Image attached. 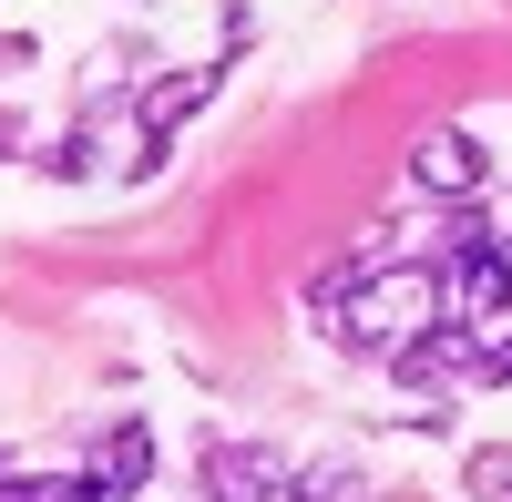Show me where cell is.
Here are the masks:
<instances>
[{
    "mask_svg": "<svg viewBox=\"0 0 512 502\" xmlns=\"http://www.w3.org/2000/svg\"><path fill=\"white\" fill-rule=\"evenodd\" d=\"M472 482H482V502H512V451H482Z\"/></svg>",
    "mask_w": 512,
    "mask_h": 502,
    "instance_id": "obj_8",
    "label": "cell"
},
{
    "mask_svg": "<svg viewBox=\"0 0 512 502\" xmlns=\"http://www.w3.org/2000/svg\"><path fill=\"white\" fill-rule=\"evenodd\" d=\"M512 308V257L461 216L451 226V246H441V318H472V328H492Z\"/></svg>",
    "mask_w": 512,
    "mask_h": 502,
    "instance_id": "obj_2",
    "label": "cell"
},
{
    "mask_svg": "<svg viewBox=\"0 0 512 502\" xmlns=\"http://www.w3.org/2000/svg\"><path fill=\"white\" fill-rule=\"evenodd\" d=\"M472 369H482V390H512V339H492V349H472Z\"/></svg>",
    "mask_w": 512,
    "mask_h": 502,
    "instance_id": "obj_9",
    "label": "cell"
},
{
    "mask_svg": "<svg viewBox=\"0 0 512 502\" xmlns=\"http://www.w3.org/2000/svg\"><path fill=\"white\" fill-rule=\"evenodd\" d=\"M410 185L461 205V195H482V185H492V154H482L472 134H420V154H410Z\"/></svg>",
    "mask_w": 512,
    "mask_h": 502,
    "instance_id": "obj_3",
    "label": "cell"
},
{
    "mask_svg": "<svg viewBox=\"0 0 512 502\" xmlns=\"http://www.w3.org/2000/svg\"><path fill=\"white\" fill-rule=\"evenodd\" d=\"M0 502H82V482H52V472H31V482H0Z\"/></svg>",
    "mask_w": 512,
    "mask_h": 502,
    "instance_id": "obj_7",
    "label": "cell"
},
{
    "mask_svg": "<svg viewBox=\"0 0 512 502\" xmlns=\"http://www.w3.org/2000/svg\"><path fill=\"white\" fill-rule=\"evenodd\" d=\"M144 472H154V431L123 421V431L103 441V462L82 472V502H123V492H144Z\"/></svg>",
    "mask_w": 512,
    "mask_h": 502,
    "instance_id": "obj_4",
    "label": "cell"
},
{
    "mask_svg": "<svg viewBox=\"0 0 512 502\" xmlns=\"http://www.w3.org/2000/svg\"><path fill=\"white\" fill-rule=\"evenodd\" d=\"M472 349H482L472 318H431V328H420V339H400L390 359H400V380H441V369H472Z\"/></svg>",
    "mask_w": 512,
    "mask_h": 502,
    "instance_id": "obj_5",
    "label": "cell"
},
{
    "mask_svg": "<svg viewBox=\"0 0 512 502\" xmlns=\"http://www.w3.org/2000/svg\"><path fill=\"white\" fill-rule=\"evenodd\" d=\"M328 308H338L328 328L349 349H400V339H420V328L441 318V267H390V277H369V287H338Z\"/></svg>",
    "mask_w": 512,
    "mask_h": 502,
    "instance_id": "obj_1",
    "label": "cell"
},
{
    "mask_svg": "<svg viewBox=\"0 0 512 502\" xmlns=\"http://www.w3.org/2000/svg\"><path fill=\"white\" fill-rule=\"evenodd\" d=\"M205 93H216V72H185V82H164V93H144V154H164V134H175Z\"/></svg>",
    "mask_w": 512,
    "mask_h": 502,
    "instance_id": "obj_6",
    "label": "cell"
}]
</instances>
